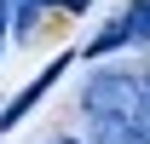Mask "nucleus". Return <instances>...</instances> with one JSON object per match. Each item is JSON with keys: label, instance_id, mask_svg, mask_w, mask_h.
<instances>
[{"label": "nucleus", "instance_id": "f257e3e1", "mask_svg": "<svg viewBox=\"0 0 150 144\" xmlns=\"http://www.w3.org/2000/svg\"><path fill=\"white\" fill-rule=\"evenodd\" d=\"M81 104H87V115H115V121H139L144 127V81L127 75V69H104V75L87 81Z\"/></svg>", "mask_w": 150, "mask_h": 144}, {"label": "nucleus", "instance_id": "f03ea898", "mask_svg": "<svg viewBox=\"0 0 150 144\" xmlns=\"http://www.w3.org/2000/svg\"><path fill=\"white\" fill-rule=\"evenodd\" d=\"M64 69H69V52H64V58H52V64H46V69H40L35 81H29V87H23L18 98H12V104L0 109V127H18L23 115H29V109H35L40 98H46V92H52V81H58V75H64Z\"/></svg>", "mask_w": 150, "mask_h": 144}, {"label": "nucleus", "instance_id": "7ed1b4c3", "mask_svg": "<svg viewBox=\"0 0 150 144\" xmlns=\"http://www.w3.org/2000/svg\"><path fill=\"white\" fill-rule=\"evenodd\" d=\"M93 144H150L139 121H115V115H93Z\"/></svg>", "mask_w": 150, "mask_h": 144}, {"label": "nucleus", "instance_id": "20e7f679", "mask_svg": "<svg viewBox=\"0 0 150 144\" xmlns=\"http://www.w3.org/2000/svg\"><path fill=\"white\" fill-rule=\"evenodd\" d=\"M121 23H127V40H144L150 46V0H133V12Z\"/></svg>", "mask_w": 150, "mask_h": 144}, {"label": "nucleus", "instance_id": "39448f33", "mask_svg": "<svg viewBox=\"0 0 150 144\" xmlns=\"http://www.w3.org/2000/svg\"><path fill=\"white\" fill-rule=\"evenodd\" d=\"M40 6H52V0H18V35H29V29H35Z\"/></svg>", "mask_w": 150, "mask_h": 144}, {"label": "nucleus", "instance_id": "423d86ee", "mask_svg": "<svg viewBox=\"0 0 150 144\" xmlns=\"http://www.w3.org/2000/svg\"><path fill=\"white\" fill-rule=\"evenodd\" d=\"M121 40H127V23H110V29L93 40V52H110V46H121Z\"/></svg>", "mask_w": 150, "mask_h": 144}, {"label": "nucleus", "instance_id": "0eeeda50", "mask_svg": "<svg viewBox=\"0 0 150 144\" xmlns=\"http://www.w3.org/2000/svg\"><path fill=\"white\" fill-rule=\"evenodd\" d=\"M58 6H69V12H87V0H58Z\"/></svg>", "mask_w": 150, "mask_h": 144}, {"label": "nucleus", "instance_id": "6e6552de", "mask_svg": "<svg viewBox=\"0 0 150 144\" xmlns=\"http://www.w3.org/2000/svg\"><path fill=\"white\" fill-rule=\"evenodd\" d=\"M144 133H150V87H144Z\"/></svg>", "mask_w": 150, "mask_h": 144}, {"label": "nucleus", "instance_id": "1a4fd4ad", "mask_svg": "<svg viewBox=\"0 0 150 144\" xmlns=\"http://www.w3.org/2000/svg\"><path fill=\"white\" fill-rule=\"evenodd\" d=\"M6 12H12V0H0V29H6Z\"/></svg>", "mask_w": 150, "mask_h": 144}, {"label": "nucleus", "instance_id": "9d476101", "mask_svg": "<svg viewBox=\"0 0 150 144\" xmlns=\"http://www.w3.org/2000/svg\"><path fill=\"white\" fill-rule=\"evenodd\" d=\"M58 144H75V138H58Z\"/></svg>", "mask_w": 150, "mask_h": 144}, {"label": "nucleus", "instance_id": "9b49d317", "mask_svg": "<svg viewBox=\"0 0 150 144\" xmlns=\"http://www.w3.org/2000/svg\"><path fill=\"white\" fill-rule=\"evenodd\" d=\"M144 87H150V81H144Z\"/></svg>", "mask_w": 150, "mask_h": 144}]
</instances>
